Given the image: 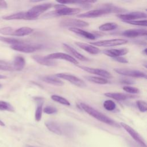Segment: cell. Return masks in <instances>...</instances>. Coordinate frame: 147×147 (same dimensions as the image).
Wrapping results in <instances>:
<instances>
[{
  "instance_id": "cell-1",
  "label": "cell",
  "mask_w": 147,
  "mask_h": 147,
  "mask_svg": "<svg viewBox=\"0 0 147 147\" xmlns=\"http://www.w3.org/2000/svg\"><path fill=\"white\" fill-rule=\"evenodd\" d=\"M80 106L85 112H86L90 115L92 116V117L96 119L97 120L114 127H120L119 124L117 122H115L110 117H107V115H105L102 113L95 109L94 108L90 106V105H87L84 103H80Z\"/></svg>"
},
{
  "instance_id": "cell-2",
  "label": "cell",
  "mask_w": 147,
  "mask_h": 147,
  "mask_svg": "<svg viewBox=\"0 0 147 147\" xmlns=\"http://www.w3.org/2000/svg\"><path fill=\"white\" fill-rule=\"evenodd\" d=\"M122 10L116 6L111 5V4H106V5L102 7V8L89 10L82 14H78L77 17L79 18H95L111 13H119Z\"/></svg>"
},
{
  "instance_id": "cell-3",
  "label": "cell",
  "mask_w": 147,
  "mask_h": 147,
  "mask_svg": "<svg viewBox=\"0 0 147 147\" xmlns=\"http://www.w3.org/2000/svg\"><path fill=\"white\" fill-rule=\"evenodd\" d=\"M44 123L49 131L57 135L71 136L72 134V128L68 125L61 124L57 121L50 119L45 121Z\"/></svg>"
},
{
  "instance_id": "cell-4",
  "label": "cell",
  "mask_w": 147,
  "mask_h": 147,
  "mask_svg": "<svg viewBox=\"0 0 147 147\" xmlns=\"http://www.w3.org/2000/svg\"><path fill=\"white\" fill-rule=\"evenodd\" d=\"M56 10L48 12L45 14L42 17L45 18L59 17V16H71L76 14H79L80 12V9L79 8L68 7L64 5L57 4L55 6Z\"/></svg>"
},
{
  "instance_id": "cell-5",
  "label": "cell",
  "mask_w": 147,
  "mask_h": 147,
  "mask_svg": "<svg viewBox=\"0 0 147 147\" xmlns=\"http://www.w3.org/2000/svg\"><path fill=\"white\" fill-rule=\"evenodd\" d=\"M52 4L51 3H44L34 6L26 11L29 20L37 19L41 14L52 7Z\"/></svg>"
},
{
  "instance_id": "cell-6",
  "label": "cell",
  "mask_w": 147,
  "mask_h": 147,
  "mask_svg": "<svg viewBox=\"0 0 147 147\" xmlns=\"http://www.w3.org/2000/svg\"><path fill=\"white\" fill-rule=\"evenodd\" d=\"M42 46L38 44H26L23 43L21 44H16L11 45L10 48L17 51H19L26 53H33L42 48Z\"/></svg>"
},
{
  "instance_id": "cell-7",
  "label": "cell",
  "mask_w": 147,
  "mask_h": 147,
  "mask_svg": "<svg viewBox=\"0 0 147 147\" xmlns=\"http://www.w3.org/2000/svg\"><path fill=\"white\" fill-rule=\"evenodd\" d=\"M127 43V40L122 38H114L110 40H105L99 41H95L91 42V44L97 47H112L115 46L121 45Z\"/></svg>"
},
{
  "instance_id": "cell-8",
  "label": "cell",
  "mask_w": 147,
  "mask_h": 147,
  "mask_svg": "<svg viewBox=\"0 0 147 147\" xmlns=\"http://www.w3.org/2000/svg\"><path fill=\"white\" fill-rule=\"evenodd\" d=\"M55 76L59 79H63L68 82H69L71 83L77 87L82 88L86 87V83L82 79L75 75L66 73H58L56 74Z\"/></svg>"
},
{
  "instance_id": "cell-9",
  "label": "cell",
  "mask_w": 147,
  "mask_h": 147,
  "mask_svg": "<svg viewBox=\"0 0 147 147\" xmlns=\"http://www.w3.org/2000/svg\"><path fill=\"white\" fill-rule=\"evenodd\" d=\"M114 71L117 74L132 78H146V73L136 69H131L128 68H114Z\"/></svg>"
},
{
  "instance_id": "cell-10",
  "label": "cell",
  "mask_w": 147,
  "mask_h": 147,
  "mask_svg": "<svg viewBox=\"0 0 147 147\" xmlns=\"http://www.w3.org/2000/svg\"><path fill=\"white\" fill-rule=\"evenodd\" d=\"M119 125L120 126L123 127L130 134L133 139H134V141L139 144L140 145H141L142 147H146V145L144 138L134 129H133L131 126L124 122H120Z\"/></svg>"
},
{
  "instance_id": "cell-11",
  "label": "cell",
  "mask_w": 147,
  "mask_h": 147,
  "mask_svg": "<svg viewBox=\"0 0 147 147\" xmlns=\"http://www.w3.org/2000/svg\"><path fill=\"white\" fill-rule=\"evenodd\" d=\"M60 25L62 26L70 27V28H83L89 25L88 23L83 20L74 18H67L61 21Z\"/></svg>"
},
{
  "instance_id": "cell-12",
  "label": "cell",
  "mask_w": 147,
  "mask_h": 147,
  "mask_svg": "<svg viewBox=\"0 0 147 147\" xmlns=\"http://www.w3.org/2000/svg\"><path fill=\"white\" fill-rule=\"evenodd\" d=\"M45 57L48 59H51V60H56V59L64 60L69 61L74 64H78L79 63L77 60H76L73 57H72L71 55L67 53H63V52L52 53L45 56Z\"/></svg>"
},
{
  "instance_id": "cell-13",
  "label": "cell",
  "mask_w": 147,
  "mask_h": 147,
  "mask_svg": "<svg viewBox=\"0 0 147 147\" xmlns=\"http://www.w3.org/2000/svg\"><path fill=\"white\" fill-rule=\"evenodd\" d=\"M78 67L84 70V71L99 76L100 77H102L106 79H109L113 77L111 74L109 72L103 69L96 68H92V67H89L82 66V65H79Z\"/></svg>"
},
{
  "instance_id": "cell-14",
  "label": "cell",
  "mask_w": 147,
  "mask_h": 147,
  "mask_svg": "<svg viewBox=\"0 0 147 147\" xmlns=\"http://www.w3.org/2000/svg\"><path fill=\"white\" fill-rule=\"evenodd\" d=\"M117 17L123 21H133L140 18H146V14L141 11H134L126 14H118Z\"/></svg>"
},
{
  "instance_id": "cell-15",
  "label": "cell",
  "mask_w": 147,
  "mask_h": 147,
  "mask_svg": "<svg viewBox=\"0 0 147 147\" xmlns=\"http://www.w3.org/2000/svg\"><path fill=\"white\" fill-rule=\"evenodd\" d=\"M121 34L129 38H136L141 36H146L147 31L146 29H130L123 31Z\"/></svg>"
},
{
  "instance_id": "cell-16",
  "label": "cell",
  "mask_w": 147,
  "mask_h": 147,
  "mask_svg": "<svg viewBox=\"0 0 147 147\" xmlns=\"http://www.w3.org/2000/svg\"><path fill=\"white\" fill-rule=\"evenodd\" d=\"M62 47L67 53H68L69 55H72L71 56L73 57L74 58L75 57L77 59L80 60L81 61H87L88 60V59L86 57H85L84 56L82 55L80 53L78 52L76 49H75L74 48L71 47V46L68 45V44L63 43Z\"/></svg>"
},
{
  "instance_id": "cell-17",
  "label": "cell",
  "mask_w": 147,
  "mask_h": 147,
  "mask_svg": "<svg viewBox=\"0 0 147 147\" xmlns=\"http://www.w3.org/2000/svg\"><path fill=\"white\" fill-rule=\"evenodd\" d=\"M128 52H129V50L127 48L110 49H105L102 51L103 53L112 58L122 56L123 55L127 54Z\"/></svg>"
},
{
  "instance_id": "cell-18",
  "label": "cell",
  "mask_w": 147,
  "mask_h": 147,
  "mask_svg": "<svg viewBox=\"0 0 147 147\" xmlns=\"http://www.w3.org/2000/svg\"><path fill=\"white\" fill-rule=\"evenodd\" d=\"M75 44L80 48L84 50L86 52L92 55H97L101 52L99 48L91 44H88L82 42H75Z\"/></svg>"
},
{
  "instance_id": "cell-19",
  "label": "cell",
  "mask_w": 147,
  "mask_h": 147,
  "mask_svg": "<svg viewBox=\"0 0 147 147\" xmlns=\"http://www.w3.org/2000/svg\"><path fill=\"white\" fill-rule=\"evenodd\" d=\"M106 96L109 98H112L116 100L121 101V100H125L129 99L134 98L136 96L133 95L129 94H125V93H121V92H107L104 94Z\"/></svg>"
},
{
  "instance_id": "cell-20",
  "label": "cell",
  "mask_w": 147,
  "mask_h": 147,
  "mask_svg": "<svg viewBox=\"0 0 147 147\" xmlns=\"http://www.w3.org/2000/svg\"><path fill=\"white\" fill-rule=\"evenodd\" d=\"M32 58L37 63L41 65H45V66H55L57 64V62L54 60L48 59L45 57V56H40V55H34L32 56Z\"/></svg>"
},
{
  "instance_id": "cell-21",
  "label": "cell",
  "mask_w": 147,
  "mask_h": 147,
  "mask_svg": "<svg viewBox=\"0 0 147 147\" xmlns=\"http://www.w3.org/2000/svg\"><path fill=\"white\" fill-rule=\"evenodd\" d=\"M68 30L75 34H76L77 35L80 36L82 37H83L87 39H89V40H94L96 38V35H95L94 34L90 33L89 32L86 31L84 30H83L82 29L80 28H69Z\"/></svg>"
},
{
  "instance_id": "cell-22",
  "label": "cell",
  "mask_w": 147,
  "mask_h": 147,
  "mask_svg": "<svg viewBox=\"0 0 147 147\" xmlns=\"http://www.w3.org/2000/svg\"><path fill=\"white\" fill-rule=\"evenodd\" d=\"M40 79L48 84H51L54 86H61L64 85V82L59 78L56 76L47 75V76H42L40 77Z\"/></svg>"
},
{
  "instance_id": "cell-23",
  "label": "cell",
  "mask_w": 147,
  "mask_h": 147,
  "mask_svg": "<svg viewBox=\"0 0 147 147\" xmlns=\"http://www.w3.org/2000/svg\"><path fill=\"white\" fill-rule=\"evenodd\" d=\"M34 99L37 102V106L34 113V118L36 121L38 122L41 119V118H42V110H43L42 107H43L44 101L42 100V98L40 97H37V98H35Z\"/></svg>"
},
{
  "instance_id": "cell-24",
  "label": "cell",
  "mask_w": 147,
  "mask_h": 147,
  "mask_svg": "<svg viewBox=\"0 0 147 147\" xmlns=\"http://www.w3.org/2000/svg\"><path fill=\"white\" fill-rule=\"evenodd\" d=\"M12 64L14 68V71H21L25 65V59L22 56H16L15 57L12 63Z\"/></svg>"
},
{
  "instance_id": "cell-25",
  "label": "cell",
  "mask_w": 147,
  "mask_h": 147,
  "mask_svg": "<svg viewBox=\"0 0 147 147\" xmlns=\"http://www.w3.org/2000/svg\"><path fill=\"white\" fill-rule=\"evenodd\" d=\"M3 20H29L28 16L26 15V13L24 11L16 13L9 16H3L2 17Z\"/></svg>"
},
{
  "instance_id": "cell-26",
  "label": "cell",
  "mask_w": 147,
  "mask_h": 147,
  "mask_svg": "<svg viewBox=\"0 0 147 147\" xmlns=\"http://www.w3.org/2000/svg\"><path fill=\"white\" fill-rule=\"evenodd\" d=\"M33 32V29L29 27H21L16 30H14L12 36H24L31 34Z\"/></svg>"
},
{
  "instance_id": "cell-27",
  "label": "cell",
  "mask_w": 147,
  "mask_h": 147,
  "mask_svg": "<svg viewBox=\"0 0 147 147\" xmlns=\"http://www.w3.org/2000/svg\"><path fill=\"white\" fill-rule=\"evenodd\" d=\"M84 78L89 82H93L94 83L99 84H106L109 83V80L102 77L94 76H84Z\"/></svg>"
},
{
  "instance_id": "cell-28",
  "label": "cell",
  "mask_w": 147,
  "mask_h": 147,
  "mask_svg": "<svg viewBox=\"0 0 147 147\" xmlns=\"http://www.w3.org/2000/svg\"><path fill=\"white\" fill-rule=\"evenodd\" d=\"M118 25L115 22H107L99 26L100 31H111L116 29Z\"/></svg>"
},
{
  "instance_id": "cell-29",
  "label": "cell",
  "mask_w": 147,
  "mask_h": 147,
  "mask_svg": "<svg viewBox=\"0 0 147 147\" xmlns=\"http://www.w3.org/2000/svg\"><path fill=\"white\" fill-rule=\"evenodd\" d=\"M0 41H3L4 42L13 45H16V44H21L25 43L22 40L14 38H10V37H2L0 36Z\"/></svg>"
},
{
  "instance_id": "cell-30",
  "label": "cell",
  "mask_w": 147,
  "mask_h": 147,
  "mask_svg": "<svg viewBox=\"0 0 147 147\" xmlns=\"http://www.w3.org/2000/svg\"><path fill=\"white\" fill-rule=\"evenodd\" d=\"M51 98L53 100H54L55 102H57L60 104H61V105H63L65 106H70L71 105L70 102L67 99H65V98H64L61 96H60L58 95H52L51 96Z\"/></svg>"
},
{
  "instance_id": "cell-31",
  "label": "cell",
  "mask_w": 147,
  "mask_h": 147,
  "mask_svg": "<svg viewBox=\"0 0 147 147\" xmlns=\"http://www.w3.org/2000/svg\"><path fill=\"white\" fill-rule=\"evenodd\" d=\"M0 70L6 71H14L12 63L0 60Z\"/></svg>"
},
{
  "instance_id": "cell-32",
  "label": "cell",
  "mask_w": 147,
  "mask_h": 147,
  "mask_svg": "<svg viewBox=\"0 0 147 147\" xmlns=\"http://www.w3.org/2000/svg\"><path fill=\"white\" fill-rule=\"evenodd\" d=\"M0 110L13 112L14 111V109L9 103L3 100H0Z\"/></svg>"
},
{
  "instance_id": "cell-33",
  "label": "cell",
  "mask_w": 147,
  "mask_h": 147,
  "mask_svg": "<svg viewBox=\"0 0 147 147\" xmlns=\"http://www.w3.org/2000/svg\"><path fill=\"white\" fill-rule=\"evenodd\" d=\"M103 107L107 111H113L116 109V104L112 100H106L103 104Z\"/></svg>"
},
{
  "instance_id": "cell-34",
  "label": "cell",
  "mask_w": 147,
  "mask_h": 147,
  "mask_svg": "<svg viewBox=\"0 0 147 147\" xmlns=\"http://www.w3.org/2000/svg\"><path fill=\"white\" fill-rule=\"evenodd\" d=\"M129 24L136 25V26H147V21L146 20H133V21H123Z\"/></svg>"
},
{
  "instance_id": "cell-35",
  "label": "cell",
  "mask_w": 147,
  "mask_h": 147,
  "mask_svg": "<svg viewBox=\"0 0 147 147\" xmlns=\"http://www.w3.org/2000/svg\"><path fill=\"white\" fill-rule=\"evenodd\" d=\"M136 105L141 112L144 113L146 111L147 107L145 101L142 100H138L137 101H136Z\"/></svg>"
},
{
  "instance_id": "cell-36",
  "label": "cell",
  "mask_w": 147,
  "mask_h": 147,
  "mask_svg": "<svg viewBox=\"0 0 147 147\" xmlns=\"http://www.w3.org/2000/svg\"><path fill=\"white\" fill-rule=\"evenodd\" d=\"M122 89L126 91V92L129 93V94H138L140 92V90L136 87H131V86H124Z\"/></svg>"
},
{
  "instance_id": "cell-37",
  "label": "cell",
  "mask_w": 147,
  "mask_h": 147,
  "mask_svg": "<svg viewBox=\"0 0 147 147\" xmlns=\"http://www.w3.org/2000/svg\"><path fill=\"white\" fill-rule=\"evenodd\" d=\"M42 111L47 114H53L57 112V109L52 106H47L43 109Z\"/></svg>"
},
{
  "instance_id": "cell-38",
  "label": "cell",
  "mask_w": 147,
  "mask_h": 147,
  "mask_svg": "<svg viewBox=\"0 0 147 147\" xmlns=\"http://www.w3.org/2000/svg\"><path fill=\"white\" fill-rule=\"evenodd\" d=\"M14 30V29H13V28H12L11 27H10V26L4 27L0 29V33L4 35L12 36Z\"/></svg>"
},
{
  "instance_id": "cell-39",
  "label": "cell",
  "mask_w": 147,
  "mask_h": 147,
  "mask_svg": "<svg viewBox=\"0 0 147 147\" xmlns=\"http://www.w3.org/2000/svg\"><path fill=\"white\" fill-rule=\"evenodd\" d=\"M114 60L117 61V62H119V63H128V60L122 57V56H119V57H114V58H113Z\"/></svg>"
},
{
  "instance_id": "cell-40",
  "label": "cell",
  "mask_w": 147,
  "mask_h": 147,
  "mask_svg": "<svg viewBox=\"0 0 147 147\" xmlns=\"http://www.w3.org/2000/svg\"><path fill=\"white\" fill-rule=\"evenodd\" d=\"M121 83L126 84H131L135 83V82L131 79H123L121 80Z\"/></svg>"
},
{
  "instance_id": "cell-41",
  "label": "cell",
  "mask_w": 147,
  "mask_h": 147,
  "mask_svg": "<svg viewBox=\"0 0 147 147\" xmlns=\"http://www.w3.org/2000/svg\"><path fill=\"white\" fill-rule=\"evenodd\" d=\"M7 4L5 1H0V9L7 8Z\"/></svg>"
},
{
  "instance_id": "cell-42",
  "label": "cell",
  "mask_w": 147,
  "mask_h": 147,
  "mask_svg": "<svg viewBox=\"0 0 147 147\" xmlns=\"http://www.w3.org/2000/svg\"><path fill=\"white\" fill-rule=\"evenodd\" d=\"M0 126H5V123L2 121H1V119H0Z\"/></svg>"
},
{
  "instance_id": "cell-43",
  "label": "cell",
  "mask_w": 147,
  "mask_h": 147,
  "mask_svg": "<svg viewBox=\"0 0 147 147\" xmlns=\"http://www.w3.org/2000/svg\"><path fill=\"white\" fill-rule=\"evenodd\" d=\"M5 78H6V76L0 75V79H5Z\"/></svg>"
},
{
  "instance_id": "cell-44",
  "label": "cell",
  "mask_w": 147,
  "mask_h": 147,
  "mask_svg": "<svg viewBox=\"0 0 147 147\" xmlns=\"http://www.w3.org/2000/svg\"><path fill=\"white\" fill-rule=\"evenodd\" d=\"M146 50H147V49H146V48H145V49L142 51V53H144L145 55H146Z\"/></svg>"
},
{
  "instance_id": "cell-45",
  "label": "cell",
  "mask_w": 147,
  "mask_h": 147,
  "mask_svg": "<svg viewBox=\"0 0 147 147\" xmlns=\"http://www.w3.org/2000/svg\"><path fill=\"white\" fill-rule=\"evenodd\" d=\"M25 147H36V146H32V145H26L25 146Z\"/></svg>"
},
{
  "instance_id": "cell-46",
  "label": "cell",
  "mask_w": 147,
  "mask_h": 147,
  "mask_svg": "<svg viewBox=\"0 0 147 147\" xmlns=\"http://www.w3.org/2000/svg\"><path fill=\"white\" fill-rule=\"evenodd\" d=\"M1 87H2V85H1V84H0V88H1Z\"/></svg>"
}]
</instances>
